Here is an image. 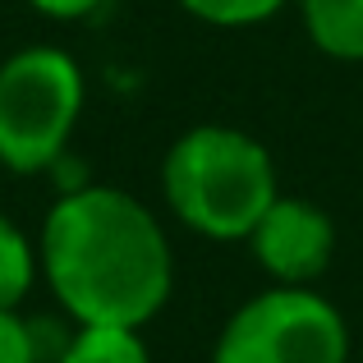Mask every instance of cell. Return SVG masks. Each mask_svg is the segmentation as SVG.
<instances>
[{
  "mask_svg": "<svg viewBox=\"0 0 363 363\" xmlns=\"http://www.w3.org/2000/svg\"><path fill=\"white\" fill-rule=\"evenodd\" d=\"M37 262L79 327H143L170 299L175 257L161 221L133 194L79 184L46 212Z\"/></svg>",
  "mask_w": 363,
  "mask_h": 363,
  "instance_id": "1",
  "label": "cell"
},
{
  "mask_svg": "<svg viewBox=\"0 0 363 363\" xmlns=\"http://www.w3.org/2000/svg\"><path fill=\"white\" fill-rule=\"evenodd\" d=\"M161 194L170 212L203 240H248L276 203V166L257 138L225 124H198L170 143L161 161Z\"/></svg>",
  "mask_w": 363,
  "mask_h": 363,
  "instance_id": "2",
  "label": "cell"
},
{
  "mask_svg": "<svg viewBox=\"0 0 363 363\" xmlns=\"http://www.w3.org/2000/svg\"><path fill=\"white\" fill-rule=\"evenodd\" d=\"M88 83L69 51L23 46L0 65V166L42 175L69 152Z\"/></svg>",
  "mask_w": 363,
  "mask_h": 363,
  "instance_id": "3",
  "label": "cell"
},
{
  "mask_svg": "<svg viewBox=\"0 0 363 363\" xmlns=\"http://www.w3.org/2000/svg\"><path fill=\"white\" fill-rule=\"evenodd\" d=\"M350 331L336 303L308 285H276L221 327L212 363H345Z\"/></svg>",
  "mask_w": 363,
  "mask_h": 363,
  "instance_id": "4",
  "label": "cell"
},
{
  "mask_svg": "<svg viewBox=\"0 0 363 363\" xmlns=\"http://www.w3.org/2000/svg\"><path fill=\"white\" fill-rule=\"evenodd\" d=\"M253 253L276 285H313L331 267L336 225L308 198H276L253 225Z\"/></svg>",
  "mask_w": 363,
  "mask_h": 363,
  "instance_id": "5",
  "label": "cell"
},
{
  "mask_svg": "<svg viewBox=\"0 0 363 363\" xmlns=\"http://www.w3.org/2000/svg\"><path fill=\"white\" fill-rule=\"evenodd\" d=\"M308 42L331 60H363V0H299Z\"/></svg>",
  "mask_w": 363,
  "mask_h": 363,
  "instance_id": "6",
  "label": "cell"
},
{
  "mask_svg": "<svg viewBox=\"0 0 363 363\" xmlns=\"http://www.w3.org/2000/svg\"><path fill=\"white\" fill-rule=\"evenodd\" d=\"M55 363H152L138 327H79Z\"/></svg>",
  "mask_w": 363,
  "mask_h": 363,
  "instance_id": "7",
  "label": "cell"
},
{
  "mask_svg": "<svg viewBox=\"0 0 363 363\" xmlns=\"http://www.w3.org/2000/svg\"><path fill=\"white\" fill-rule=\"evenodd\" d=\"M37 248L28 244V235L0 212V308H18L28 299L37 281Z\"/></svg>",
  "mask_w": 363,
  "mask_h": 363,
  "instance_id": "8",
  "label": "cell"
},
{
  "mask_svg": "<svg viewBox=\"0 0 363 363\" xmlns=\"http://www.w3.org/2000/svg\"><path fill=\"white\" fill-rule=\"evenodd\" d=\"M194 18L216 28H248V23H267L285 0H179Z\"/></svg>",
  "mask_w": 363,
  "mask_h": 363,
  "instance_id": "9",
  "label": "cell"
},
{
  "mask_svg": "<svg viewBox=\"0 0 363 363\" xmlns=\"http://www.w3.org/2000/svg\"><path fill=\"white\" fill-rule=\"evenodd\" d=\"M0 363H42L33 322L18 318V308H0Z\"/></svg>",
  "mask_w": 363,
  "mask_h": 363,
  "instance_id": "10",
  "label": "cell"
},
{
  "mask_svg": "<svg viewBox=\"0 0 363 363\" xmlns=\"http://www.w3.org/2000/svg\"><path fill=\"white\" fill-rule=\"evenodd\" d=\"M37 14L46 18H60V23H79V18H92L106 0H28Z\"/></svg>",
  "mask_w": 363,
  "mask_h": 363,
  "instance_id": "11",
  "label": "cell"
}]
</instances>
